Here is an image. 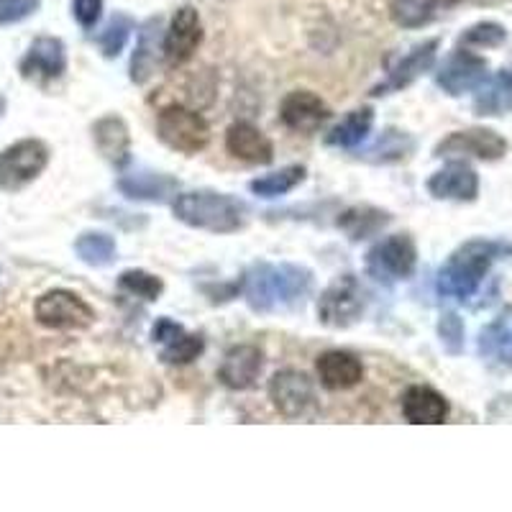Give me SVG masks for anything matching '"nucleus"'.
Returning <instances> with one entry per match:
<instances>
[{
    "instance_id": "nucleus-1",
    "label": "nucleus",
    "mask_w": 512,
    "mask_h": 512,
    "mask_svg": "<svg viewBox=\"0 0 512 512\" xmlns=\"http://www.w3.org/2000/svg\"><path fill=\"white\" fill-rule=\"evenodd\" d=\"M310 287V269L287 262H256L241 280V295L254 313H285L303 305Z\"/></svg>"
},
{
    "instance_id": "nucleus-2",
    "label": "nucleus",
    "mask_w": 512,
    "mask_h": 512,
    "mask_svg": "<svg viewBox=\"0 0 512 512\" xmlns=\"http://www.w3.org/2000/svg\"><path fill=\"white\" fill-rule=\"evenodd\" d=\"M507 251H512L510 246L502 244V241L489 239H472L466 241V244H461L459 249L443 262V267L438 269V295L446 297V300L466 303L469 297L477 295L482 282L487 280L492 264H495L502 254H507Z\"/></svg>"
},
{
    "instance_id": "nucleus-3",
    "label": "nucleus",
    "mask_w": 512,
    "mask_h": 512,
    "mask_svg": "<svg viewBox=\"0 0 512 512\" xmlns=\"http://www.w3.org/2000/svg\"><path fill=\"white\" fill-rule=\"evenodd\" d=\"M172 213L185 226L208 233H236L246 221V205L216 190L177 192Z\"/></svg>"
},
{
    "instance_id": "nucleus-4",
    "label": "nucleus",
    "mask_w": 512,
    "mask_h": 512,
    "mask_svg": "<svg viewBox=\"0 0 512 512\" xmlns=\"http://www.w3.org/2000/svg\"><path fill=\"white\" fill-rule=\"evenodd\" d=\"M157 136L172 152L192 157L210 144V126L190 105L169 103L157 116Z\"/></svg>"
},
{
    "instance_id": "nucleus-5",
    "label": "nucleus",
    "mask_w": 512,
    "mask_h": 512,
    "mask_svg": "<svg viewBox=\"0 0 512 512\" xmlns=\"http://www.w3.org/2000/svg\"><path fill=\"white\" fill-rule=\"evenodd\" d=\"M49 146L41 139H21L0 152V190L18 192L39 180L49 167Z\"/></svg>"
},
{
    "instance_id": "nucleus-6",
    "label": "nucleus",
    "mask_w": 512,
    "mask_h": 512,
    "mask_svg": "<svg viewBox=\"0 0 512 512\" xmlns=\"http://www.w3.org/2000/svg\"><path fill=\"white\" fill-rule=\"evenodd\" d=\"M510 152V141L495 128H461L443 136L433 149L438 159H479V162H500Z\"/></svg>"
},
{
    "instance_id": "nucleus-7",
    "label": "nucleus",
    "mask_w": 512,
    "mask_h": 512,
    "mask_svg": "<svg viewBox=\"0 0 512 512\" xmlns=\"http://www.w3.org/2000/svg\"><path fill=\"white\" fill-rule=\"evenodd\" d=\"M418 267V246L410 233H392L387 239L377 241L367 254V272L377 282L408 280Z\"/></svg>"
},
{
    "instance_id": "nucleus-8",
    "label": "nucleus",
    "mask_w": 512,
    "mask_h": 512,
    "mask_svg": "<svg viewBox=\"0 0 512 512\" xmlns=\"http://www.w3.org/2000/svg\"><path fill=\"white\" fill-rule=\"evenodd\" d=\"M367 310V290L354 274L336 277L318 300V320L328 328H349Z\"/></svg>"
},
{
    "instance_id": "nucleus-9",
    "label": "nucleus",
    "mask_w": 512,
    "mask_h": 512,
    "mask_svg": "<svg viewBox=\"0 0 512 512\" xmlns=\"http://www.w3.org/2000/svg\"><path fill=\"white\" fill-rule=\"evenodd\" d=\"M34 318L49 331H85L95 323V310L72 290H49L34 303Z\"/></svg>"
},
{
    "instance_id": "nucleus-10",
    "label": "nucleus",
    "mask_w": 512,
    "mask_h": 512,
    "mask_svg": "<svg viewBox=\"0 0 512 512\" xmlns=\"http://www.w3.org/2000/svg\"><path fill=\"white\" fill-rule=\"evenodd\" d=\"M203 36V18H200L198 8H177L162 41V57L169 70H177V67L190 62L200 49V44H203Z\"/></svg>"
},
{
    "instance_id": "nucleus-11",
    "label": "nucleus",
    "mask_w": 512,
    "mask_h": 512,
    "mask_svg": "<svg viewBox=\"0 0 512 512\" xmlns=\"http://www.w3.org/2000/svg\"><path fill=\"white\" fill-rule=\"evenodd\" d=\"M487 70V59L479 57L472 49L461 47L438 67L436 85L451 98H459V95L474 93V90L482 88L484 80L489 77Z\"/></svg>"
},
{
    "instance_id": "nucleus-12",
    "label": "nucleus",
    "mask_w": 512,
    "mask_h": 512,
    "mask_svg": "<svg viewBox=\"0 0 512 512\" xmlns=\"http://www.w3.org/2000/svg\"><path fill=\"white\" fill-rule=\"evenodd\" d=\"M269 400L274 410L287 420H300L313 410L315 390L308 374L297 369H282L269 379Z\"/></svg>"
},
{
    "instance_id": "nucleus-13",
    "label": "nucleus",
    "mask_w": 512,
    "mask_h": 512,
    "mask_svg": "<svg viewBox=\"0 0 512 512\" xmlns=\"http://www.w3.org/2000/svg\"><path fill=\"white\" fill-rule=\"evenodd\" d=\"M21 77L36 85H49L67 72V49L57 36H39L18 62Z\"/></svg>"
},
{
    "instance_id": "nucleus-14",
    "label": "nucleus",
    "mask_w": 512,
    "mask_h": 512,
    "mask_svg": "<svg viewBox=\"0 0 512 512\" xmlns=\"http://www.w3.org/2000/svg\"><path fill=\"white\" fill-rule=\"evenodd\" d=\"M280 118L295 134H315L331 121V108L313 90H292L280 103Z\"/></svg>"
},
{
    "instance_id": "nucleus-15",
    "label": "nucleus",
    "mask_w": 512,
    "mask_h": 512,
    "mask_svg": "<svg viewBox=\"0 0 512 512\" xmlns=\"http://www.w3.org/2000/svg\"><path fill=\"white\" fill-rule=\"evenodd\" d=\"M428 192L436 200L448 203H474L479 198V175L461 159H451L443 169L433 172L428 180Z\"/></svg>"
},
{
    "instance_id": "nucleus-16",
    "label": "nucleus",
    "mask_w": 512,
    "mask_h": 512,
    "mask_svg": "<svg viewBox=\"0 0 512 512\" xmlns=\"http://www.w3.org/2000/svg\"><path fill=\"white\" fill-rule=\"evenodd\" d=\"M438 47H441V41L428 39L423 41V44H418V47L410 49L405 57H400L392 64L390 72H387V80H384L379 88H374L372 95L397 93V90L413 85V82L418 80V77H423L425 72H431L438 57Z\"/></svg>"
},
{
    "instance_id": "nucleus-17",
    "label": "nucleus",
    "mask_w": 512,
    "mask_h": 512,
    "mask_svg": "<svg viewBox=\"0 0 512 512\" xmlns=\"http://www.w3.org/2000/svg\"><path fill=\"white\" fill-rule=\"evenodd\" d=\"M264 369V354L259 346L241 344L233 346L223 356L221 367H218V379L223 387L233 392L251 390Z\"/></svg>"
},
{
    "instance_id": "nucleus-18",
    "label": "nucleus",
    "mask_w": 512,
    "mask_h": 512,
    "mask_svg": "<svg viewBox=\"0 0 512 512\" xmlns=\"http://www.w3.org/2000/svg\"><path fill=\"white\" fill-rule=\"evenodd\" d=\"M118 190L128 200H139V203H167L180 192L177 177L164 175V172H128L118 177Z\"/></svg>"
},
{
    "instance_id": "nucleus-19",
    "label": "nucleus",
    "mask_w": 512,
    "mask_h": 512,
    "mask_svg": "<svg viewBox=\"0 0 512 512\" xmlns=\"http://www.w3.org/2000/svg\"><path fill=\"white\" fill-rule=\"evenodd\" d=\"M320 384L331 392H346L364 379V364L349 351H326L315 361Z\"/></svg>"
},
{
    "instance_id": "nucleus-20",
    "label": "nucleus",
    "mask_w": 512,
    "mask_h": 512,
    "mask_svg": "<svg viewBox=\"0 0 512 512\" xmlns=\"http://www.w3.org/2000/svg\"><path fill=\"white\" fill-rule=\"evenodd\" d=\"M451 405L438 390L428 384H413L402 395V415L413 425H441L446 423Z\"/></svg>"
},
{
    "instance_id": "nucleus-21",
    "label": "nucleus",
    "mask_w": 512,
    "mask_h": 512,
    "mask_svg": "<svg viewBox=\"0 0 512 512\" xmlns=\"http://www.w3.org/2000/svg\"><path fill=\"white\" fill-rule=\"evenodd\" d=\"M226 152L246 164H269L274 159V146L262 128L249 121H236L226 131Z\"/></svg>"
},
{
    "instance_id": "nucleus-22",
    "label": "nucleus",
    "mask_w": 512,
    "mask_h": 512,
    "mask_svg": "<svg viewBox=\"0 0 512 512\" xmlns=\"http://www.w3.org/2000/svg\"><path fill=\"white\" fill-rule=\"evenodd\" d=\"M93 139L105 162L123 169L131 162V134L121 116H103L93 126Z\"/></svg>"
},
{
    "instance_id": "nucleus-23",
    "label": "nucleus",
    "mask_w": 512,
    "mask_h": 512,
    "mask_svg": "<svg viewBox=\"0 0 512 512\" xmlns=\"http://www.w3.org/2000/svg\"><path fill=\"white\" fill-rule=\"evenodd\" d=\"M474 111L479 116H502L512 111V67L484 80L482 88L477 90Z\"/></svg>"
},
{
    "instance_id": "nucleus-24",
    "label": "nucleus",
    "mask_w": 512,
    "mask_h": 512,
    "mask_svg": "<svg viewBox=\"0 0 512 512\" xmlns=\"http://www.w3.org/2000/svg\"><path fill=\"white\" fill-rule=\"evenodd\" d=\"M372 123L374 111L369 105L354 108V111L346 113V116L331 128V134L326 136V144L336 146V149H356V146L364 144L367 136L372 134Z\"/></svg>"
},
{
    "instance_id": "nucleus-25",
    "label": "nucleus",
    "mask_w": 512,
    "mask_h": 512,
    "mask_svg": "<svg viewBox=\"0 0 512 512\" xmlns=\"http://www.w3.org/2000/svg\"><path fill=\"white\" fill-rule=\"evenodd\" d=\"M390 213L387 210L372 208V205H354L344 210L338 218V228L349 236L351 241H364L369 236H377L384 226H390Z\"/></svg>"
},
{
    "instance_id": "nucleus-26",
    "label": "nucleus",
    "mask_w": 512,
    "mask_h": 512,
    "mask_svg": "<svg viewBox=\"0 0 512 512\" xmlns=\"http://www.w3.org/2000/svg\"><path fill=\"white\" fill-rule=\"evenodd\" d=\"M415 152V139L400 128H384L379 139L364 152V159L374 164L405 162Z\"/></svg>"
},
{
    "instance_id": "nucleus-27",
    "label": "nucleus",
    "mask_w": 512,
    "mask_h": 512,
    "mask_svg": "<svg viewBox=\"0 0 512 512\" xmlns=\"http://www.w3.org/2000/svg\"><path fill=\"white\" fill-rule=\"evenodd\" d=\"M157 31L159 18H149L139 31V41H136L131 67H128L131 82H136V85H144L154 75V67H157Z\"/></svg>"
},
{
    "instance_id": "nucleus-28",
    "label": "nucleus",
    "mask_w": 512,
    "mask_h": 512,
    "mask_svg": "<svg viewBox=\"0 0 512 512\" xmlns=\"http://www.w3.org/2000/svg\"><path fill=\"white\" fill-rule=\"evenodd\" d=\"M305 177H308V169L303 164H290V167H282L277 172H269V175L251 180L249 190L259 195V198H280V195L295 190L297 185H303Z\"/></svg>"
},
{
    "instance_id": "nucleus-29",
    "label": "nucleus",
    "mask_w": 512,
    "mask_h": 512,
    "mask_svg": "<svg viewBox=\"0 0 512 512\" xmlns=\"http://www.w3.org/2000/svg\"><path fill=\"white\" fill-rule=\"evenodd\" d=\"M75 251L88 267H108L116 259V239L103 231H88L77 236Z\"/></svg>"
},
{
    "instance_id": "nucleus-30",
    "label": "nucleus",
    "mask_w": 512,
    "mask_h": 512,
    "mask_svg": "<svg viewBox=\"0 0 512 512\" xmlns=\"http://www.w3.org/2000/svg\"><path fill=\"white\" fill-rule=\"evenodd\" d=\"M438 8L431 0H392L390 16L402 29H420V26L431 24L436 18Z\"/></svg>"
},
{
    "instance_id": "nucleus-31",
    "label": "nucleus",
    "mask_w": 512,
    "mask_h": 512,
    "mask_svg": "<svg viewBox=\"0 0 512 512\" xmlns=\"http://www.w3.org/2000/svg\"><path fill=\"white\" fill-rule=\"evenodd\" d=\"M205 351V341L198 333H185L175 336L172 341L162 346V361L169 367H187L192 361L198 359Z\"/></svg>"
},
{
    "instance_id": "nucleus-32",
    "label": "nucleus",
    "mask_w": 512,
    "mask_h": 512,
    "mask_svg": "<svg viewBox=\"0 0 512 512\" xmlns=\"http://www.w3.org/2000/svg\"><path fill=\"white\" fill-rule=\"evenodd\" d=\"M118 287L128 295L139 297V300H146V303H154L159 300V295L164 292V282L159 280L157 274H149L144 269H126L118 277Z\"/></svg>"
},
{
    "instance_id": "nucleus-33",
    "label": "nucleus",
    "mask_w": 512,
    "mask_h": 512,
    "mask_svg": "<svg viewBox=\"0 0 512 512\" xmlns=\"http://www.w3.org/2000/svg\"><path fill=\"white\" fill-rule=\"evenodd\" d=\"M507 41V29L497 21H479L461 34L459 44L466 49H497Z\"/></svg>"
},
{
    "instance_id": "nucleus-34",
    "label": "nucleus",
    "mask_w": 512,
    "mask_h": 512,
    "mask_svg": "<svg viewBox=\"0 0 512 512\" xmlns=\"http://www.w3.org/2000/svg\"><path fill=\"white\" fill-rule=\"evenodd\" d=\"M131 31H134V21H131V16H126V13H116V16L108 21V26L103 29V34L98 36L103 57L116 59L118 54L123 52V47H126Z\"/></svg>"
},
{
    "instance_id": "nucleus-35",
    "label": "nucleus",
    "mask_w": 512,
    "mask_h": 512,
    "mask_svg": "<svg viewBox=\"0 0 512 512\" xmlns=\"http://www.w3.org/2000/svg\"><path fill=\"white\" fill-rule=\"evenodd\" d=\"M438 338H441L446 354L459 356L461 351H464V338H466L464 320H461L456 313L441 315V320H438Z\"/></svg>"
},
{
    "instance_id": "nucleus-36",
    "label": "nucleus",
    "mask_w": 512,
    "mask_h": 512,
    "mask_svg": "<svg viewBox=\"0 0 512 512\" xmlns=\"http://www.w3.org/2000/svg\"><path fill=\"white\" fill-rule=\"evenodd\" d=\"M41 0H0V26H11L26 21L39 11Z\"/></svg>"
},
{
    "instance_id": "nucleus-37",
    "label": "nucleus",
    "mask_w": 512,
    "mask_h": 512,
    "mask_svg": "<svg viewBox=\"0 0 512 512\" xmlns=\"http://www.w3.org/2000/svg\"><path fill=\"white\" fill-rule=\"evenodd\" d=\"M103 0H72V16L82 29H93L103 18Z\"/></svg>"
},
{
    "instance_id": "nucleus-38",
    "label": "nucleus",
    "mask_w": 512,
    "mask_h": 512,
    "mask_svg": "<svg viewBox=\"0 0 512 512\" xmlns=\"http://www.w3.org/2000/svg\"><path fill=\"white\" fill-rule=\"evenodd\" d=\"M185 331V328L180 326V323H175L172 318H159L157 323H154L152 328V341L154 344H167V341H172L175 336H180V333Z\"/></svg>"
},
{
    "instance_id": "nucleus-39",
    "label": "nucleus",
    "mask_w": 512,
    "mask_h": 512,
    "mask_svg": "<svg viewBox=\"0 0 512 512\" xmlns=\"http://www.w3.org/2000/svg\"><path fill=\"white\" fill-rule=\"evenodd\" d=\"M500 320V328H502V338H505V346L510 351V359H512V308L505 310L502 315H497Z\"/></svg>"
},
{
    "instance_id": "nucleus-40",
    "label": "nucleus",
    "mask_w": 512,
    "mask_h": 512,
    "mask_svg": "<svg viewBox=\"0 0 512 512\" xmlns=\"http://www.w3.org/2000/svg\"><path fill=\"white\" fill-rule=\"evenodd\" d=\"M431 3L438 8V11H448V8H454L459 0H431Z\"/></svg>"
},
{
    "instance_id": "nucleus-41",
    "label": "nucleus",
    "mask_w": 512,
    "mask_h": 512,
    "mask_svg": "<svg viewBox=\"0 0 512 512\" xmlns=\"http://www.w3.org/2000/svg\"><path fill=\"white\" fill-rule=\"evenodd\" d=\"M6 108H8V103H6V98H3V95H0V118L6 116Z\"/></svg>"
}]
</instances>
